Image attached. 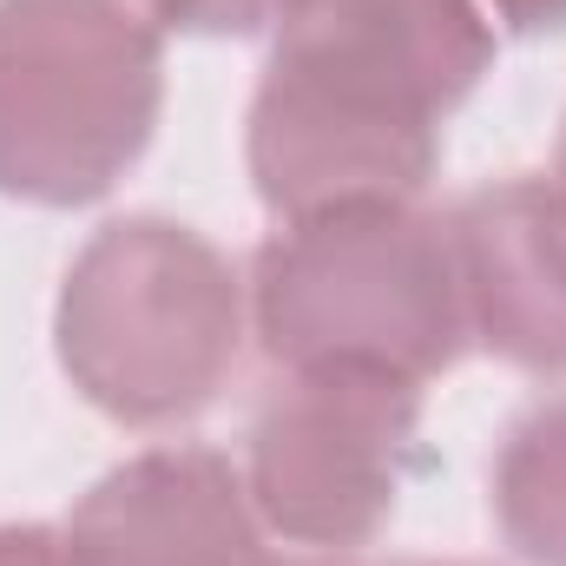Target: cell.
Segmentation results:
<instances>
[{
  "label": "cell",
  "mask_w": 566,
  "mask_h": 566,
  "mask_svg": "<svg viewBox=\"0 0 566 566\" xmlns=\"http://www.w3.org/2000/svg\"><path fill=\"white\" fill-rule=\"evenodd\" d=\"M494 73L481 0H283L244 165L271 218L422 198L441 126Z\"/></svg>",
  "instance_id": "obj_1"
},
{
  "label": "cell",
  "mask_w": 566,
  "mask_h": 566,
  "mask_svg": "<svg viewBox=\"0 0 566 566\" xmlns=\"http://www.w3.org/2000/svg\"><path fill=\"white\" fill-rule=\"evenodd\" d=\"M244 283L277 369H376L422 389L474 349L448 224L416 198L283 218Z\"/></svg>",
  "instance_id": "obj_2"
},
{
  "label": "cell",
  "mask_w": 566,
  "mask_h": 566,
  "mask_svg": "<svg viewBox=\"0 0 566 566\" xmlns=\"http://www.w3.org/2000/svg\"><path fill=\"white\" fill-rule=\"evenodd\" d=\"M251 283L178 218H113L66 264L53 356L119 428H178L238 376Z\"/></svg>",
  "instance_id": "obj_3"
},
{
  "label": "cell",
  "mask_w": 566,
  "mask_h": 566,
  "mask_svg": "<svg viewBox=\"0 0 566 566\" xmlns=\"http://www.w3.org/2000/svg\"><path fill=\"white\" fill-rule=\"evenodd\" d=\"M158 113L165 27L139 0H0V198L99 205Z\"/></svg>",
  "instance_id": "obj_4"
},
{
  "label": "cell",
  "mask_w": 566,
  "mask_h": 566,
  "mask_svg": "<svg viewBox=\"0 0 566 566\" xmlns=\"http://www.w3.org/2000/svg\"><path fill=\"white\" fill-rule=\"evenodd\" d=\"M422 389L376 369H283L244 434V494L290 547H369L416 474Z\"/></svg>",
  "instance_id": "obj_5"
},
{
  "label": "cell",
  "mask_w": 566,
  "mask_h": 566,
  "mask_svg": "<svg viewBox=\"0 0 566 566\" xmlns=\"http://www.w3.org/2000/svg\"><path fill=\"white\" fill-rule=\"evenodd\" d=\"M66 566H258L264 521L244 468L218 448L171 441L99 474L60 527Z\"/></svg>",
  "instance_id": "obj_6"
},
{
  "label": "cell",
  "mask_w": 566,
  "mask_h": 566,
  "mask_svg": "<svg viewBox=\"0 0 566 566\" xmlns=\"http://www.w3.org/2000/svg\"><path fill=\"white\" fill-rule=\"evenodd\" d=\"M441 224L468 336L521 376H566V211L554 185L534 171L474 185Z\"/></svg>",
  "instance_id": "obj_7"
},
{
  "label": "cell",
  "mask_w": 566,
  "mask_h": 566,
  "mask_svg": "<svg viewBox=\"0 0 566 566\" xmlns=\"http://www.w3.org/2000/svg\"><path fill=\"white\" fill-rule=\"evenodd\" d=\"M488 501L501 541L527 566H566V396L527 409L501 434Z\"/></svg>",
  "instance_id": "obj_8"
},
{
  "label": "cell",
  "mask_w": 566,
  "mask_h": 566,
  "mask_svg": "<svg viewBox=\"0 0 566 566\" xmlns=\"http://www.w3.org/2000/svg\"><path fill=\"white\" fill-rule=\"evenodd\" d=\"M158 27L205 33V40H238V33H271L283 0H139Z\"/></svg>",
  "instance_id": "obj_9"
},
{
  "label": "cell",
  "mask_w": 566,
  "mask_h": 566,
  "mask_svg": "<svg viewBox=\"0 0 566 566\" xmlns=\"http://www.w3.org/2000/svg\"><path fill=\"white\" fill-rule=\"evenodd\" d=\"M0 566H66L60 527H40V521H7V527H0Z\"/></svg>",
  "instance_id": "obj_10"
},
{
  "label": "cell",
  "mask_w": 566,
  "mask_h": 566,
  "mask_svg": "<svg viewBox=\"0 0 566 566\" xmlns=\"http://www.w3.org/2000/svg\"><path fill=\"white\" fill-rule=\"evenodd\" d=\"M507 33H521V40H554L566 33V0H481Z\"/></svg>",
  "instance_id": "obj_11"
},
{
  "label": "cell",
  "mask_w": 566,
  "mask_h": 566,
  "mask_svg": "<svg viewBox=\"0 0 566 566\" xmlns=\"http://www.w3.org/2000/svg\"><path fill=\"white\" fill-rule=\"evenodd\" d=\"M547 185H554V198H560V211H566V113H560V139H554V171H547Z\"/></svg>",
  "instance_id": "obj_12"
},
{
  "label": "cell",
  "mask_w": 566,
  "mask_h": 566,
  "mask_svg": "<svg viewBox=\"0 0 566 566\" xmlns=\"http://www.w3.org/2000/svg\"><path fill=\"white\" fill-rule=\"evenodd\" d=\"M258 566H336V560H329V554H316V560H277V554H264Z\"/></svg>",
  "instance_id": "obj_13"
},
{
  "label": "cell",
  "mask_w": 566,
  "mask_h": 566,
  "mask_svg": "<svg viewBox=\"0 0 566 566\" xmlns=\"http://www.w3.org/2000/svg\"><path fill=\"white\" fill-rule=\"evenodd\" d=\"M389 566H488V560H389Z\"/></svg>",
  "instance_id": "obj_14"
}]
</instances>
